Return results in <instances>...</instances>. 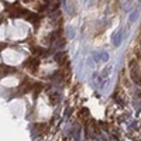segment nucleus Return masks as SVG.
Here are the masks:
<instances>
[{
	"instance_id": "f257e3e1",
	"label": "nucleus",
	"mask_w": 141,
	"mask_h": 141,
	"mask_svg": "<svg viewBox=\"0 0 141 141\" xmlns=\"http://www.w3.org/2000/svg\"><path fill=\"white\" fill-rule=\"evenodd\" d=\"M121 37H123L121 31H118V33L113 37V44H114V47H118V45H120V42H121Z\"/></svg>"
},
{
	"instance_id": "f03ea898",
	"label": "nucleus",
	"mask_w": 141,
	"mask_h": 141,
	"mask_svg": "<svg viewBox=\"0 0 141 141\" xmlns=\"http://www.w3.org/2000/svg\"><path fill=\"white\" fill-rule=\"evenodd\" d=\"M137 17H138V10H134L131 14L128 16V21L130 23H134L135 20H137Z\"/></svg>"
},
{
	"instance_id": "7ed1b4c3",
	"label": "nucleus",
	"mask_w": 141,
	"mask_h": 141,
	"mask_svg": "<svg viewBox=\"0 0 141 141\" xmlns=\"http://www.w3.org/2000/svg\"><path fill=\"white\" fill-rule=\"evenodd\" d=\"M110 69H112V68H110V66H107L106 69L103 71V73H102V76H104V78H106V76H107V73L110 72Z\"/></svg>"
}]
</instances>
